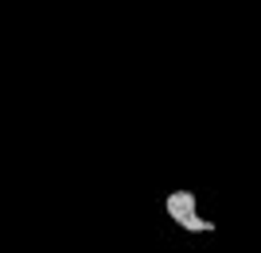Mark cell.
Returning <instances> with one entry per match:
<instances>
[{
	"instance_id": "cell-1",
	"label": "cell",
	"mask_w": 261,
	"mask_h": 253,
	"mask_svg": "<svg viewBox=\"0 0 261 253\" xmlns=\"http://www.w3.org/2000/svg\"><path fill=\"white\" fill-rule=\"evenodd\" d=\"M164 210H168V218H172L179 230H187V234H215V230H218L211 218H203V214H199L195 191H172V195L164 199Z\"/></svg>"
}]
</instances>
